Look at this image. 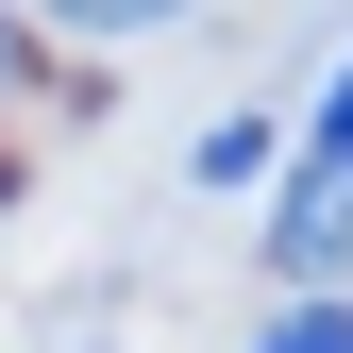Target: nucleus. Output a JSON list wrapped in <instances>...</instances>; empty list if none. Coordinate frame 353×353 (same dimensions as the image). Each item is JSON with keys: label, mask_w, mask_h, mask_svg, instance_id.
<instances>
[{"label": "nucleus", "mask_w": 353, "mask_h": 353, "mask_svg": "<svg viewBox=\"0 0 353 353\" xmlns=\"http://www.w3.org/2000/svg\"><path fill=\"white\" fill-rule=\"evenodd\" d=\"M252 353H353V320H336V303H286V320L252 336Z\"/></svg>", "instance_id": "nucleus-3"}, {"label": "nucleus", "mask_w": 353, "mask_h": 353, "mask_svg": "<svg viewBox=\"0 0 353 353\" xmlns=\"http://www.w3.org/2000/svg\"><path fill=\"white\" fill-rule=\"evenodd\" d=\"M320 152H353V68H336V101H320Z\"/></svg>", "instance_id": "nucleus-4"}, {"label": "nucleus", "mask_w": 353, "mask_h": 353, "mask_svg": "<svg viewBox=\"0 0 353 353\" xmlns=\"http://www.w3.org/2000/svg\"><path fill=\"white\" fill-rule=\"evenodd\" d=\"M51 17H68V34H168L185 0H51Z\"/></svg>", "instance_id": "nucleus-2"}, {"label": "nucleus", "mask_w": 353, "mask_h": 353, "mask_svg": "<svg viewBox=\"0 0 353 353\" xmlns=\"http://www.w3.org/2000/svg\"><path fill=\"white\" fill-rule=\"evenodd\" d=\"M0 84H17V34H0Z\"/></svg>", "instance_id": "nucleus-5"}, {"label": "nucleus", "mask_w": 353, "mask_h": 353, "mask_svg": "<svg viewBox=\"0 0 353 353\" xmlns=\"http://www.w3.org/2000/svg\"><path fill=\"white\" fill-rule=\"evenodd\" d=\"M270 270H353V152H303V185L270 202Z\"/></svg>", "instance_id": "nucleus-1"}]
</instances>
